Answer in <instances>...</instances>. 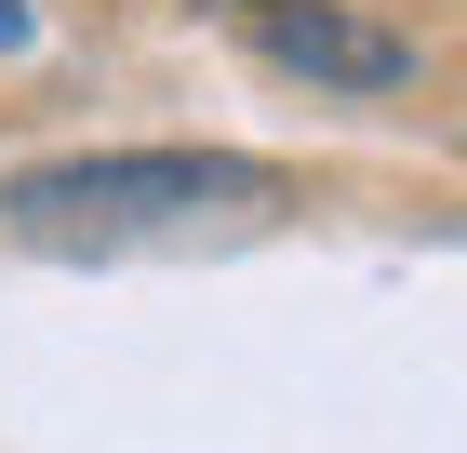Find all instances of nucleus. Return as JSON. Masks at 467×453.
<instances>
[{
	"label": "nucleus",
	"instance_id": "obj_1",
	"mask_svg": "<svg viewBox=\"0 0 467 453\" xmlns=\"http://www.w3.org/2000/svg\"><path fill=\"white\" fill-rule=\"evenodd\" d=\"M281 201H294V174L254 147H54V160L0 174V241L147 253V241H201V227H254Z\"/></svg>",
	"mask_w": 467,
	"mask_h": 453
},
{
	"label": "nucleus",
	"instance_id": "obj_2",
	"mask_svg": "<svg viewBox=\"0 0 467 453\" xmlns=\"http://www.w3.org/2000/svg\"><path fill=\"white\" fill-rule=\"evenodd\" d=\"M254 54L281 80H307V94H348V107L414 80V40L388 14H360V0H281V14H254Z\"/></svg>",
	"mask_w": 467,
	"mask_h": 453
},
{
	"label": "nucleus",
	"instance_id": "obj_3",
	"mask_svg": "<svg viewBox=\"0 0 467 453\" xmlns=\"http://www.w3.org/2000/svg\"><path fill=\"white\" fill-rule=\"evenodd\" d=\"M14 40H27V0H0V54H14Z\"/></svg>",
	"mask_w": 467,
	"mask_h": 453
}]
</instances>
